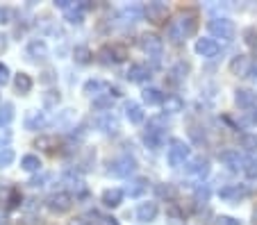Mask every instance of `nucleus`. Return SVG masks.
I'll use <instances>...</instances> for the list:
<instances>
[{
  "mask_svg": "<svg viewBox=\"0 0 257 225\" xmlns=\"http://www.w3.org/2000/svg\"><path fill=\"white\" fill-rule=\"evenodd\" d=\"M198 25H200V16L196 10L180 12L166 28V39L171 44H182L185 39H189V37H194L198 32Z\"/></svg>",
  "mask_w": 257,
  "mask_h": 225,
  "instance_id": "nucleus-1",
  "label": "nucleus"
},
{
  "mask_svg": "<svg viewBox=\"0 0 257 225\" xmlns=\"http://www.w3.org/2000/svg\"><path fill=\"white\" fill-rule=\"evenodd\" d=\"M59 184H62V191H66V193H71V196L75 198V202L87 200L89 198V189H87V184H84V180H82L80 173L66 171L62 177H59Z\"/></svg>",
  "mask_w": 257,
  "mask_h": 225,
  "instance_id": "nucleus-2",
  "label": "nucleus"
},
{
  "mask_svg": "<svg viewBox=\"0 0 257 225\" xmlns=\"http://www.w3.org/2000/svg\"><path fill=\"white\" fill-rule=\"evenodd\" d=\"M207 30L212 39H221V41H232L237 35V28H234V21L228 16H214L207 23Z\"/></svg>",
  "mask_w": 257,
  "mask_h": 225,
  "instance_id": "nucleus-3",
  "label": "nucleus"
},
{
  "mask_svg": "<svg viewBox=\"0 0 257 225\" xmlns=\"http://www.w3.org/2000/svg\"><path fill=\"white\" fill-rule=\"evenodd\" d=\"M191 159V148L187 141L182 139H171L169 141V148H166V162L171 166H182Z\"/></svg>",
  "mask_w": 257,
  "mask_h": 225,
  "instance_id": "nucleus-4",
  "label": "nucleus"
},
{
  "mask_svg": "<svg viewBox=\"0 0 257 225\" xmlns=\"http://www.w3.org/2000/svg\"><path fill=\"white\" fill-rule=\"evenodd\" d=\"M96 59L102 66H112V64H121L127 59V48L123 44H105L96 53Z\"/></svg>",
  "mask_w": 257,
  "mask_h": 225,
  "instance_id": "nucleus-5",
  "label": "nucleus"
},
{
  "mask_svg": "<svg viewBox=\"0 0 257 225\" xmlns=\"http://www.w3.org/2000/svg\"><path fill=\"white\" fill-rule=\"evenodd\" d=\"M135 171H137V159L130 155L114 157V159L107 162V175L112 177H130Z\"/></svg>",
  "mask_w": 257,
  "mask_h": 225,
  "instance_id": "nucleus-6",
  "label": "nucleus"
},
{
  "mask_svg": "<svg viewBox=\"0 0 257 225\" xmlns=\"http://www.w3.org/2000/svg\"><path fill=\"white\" fill-rule=\"evenodd\" d=\"M34 146L39 148V150L48 152V155H66V152H73V148L68 146L66 141H64L62 137H57V134H44V137H39L37 141H34Z\"/></svg>",
  "mask_w": 257,
  "mask_h": 225,
  "instance_id": "nucleus-7",
  "label": "nucleus"
},
{
  "mask_svg": "<svg viewBox=\"0 0 257 225\" xmlns=\"http://www.w3.org/2000/svg\"><path fill=\"white\" fill-rule=\"evenodd\" d=\"M230 73L237 78H257V62L248 55H234L230 62Z\"/></svg>",
  "mask_w": 257,
  "mask_h": 225,
  "instance_id": "nucleus-8",
  "label": "nucleus"
},
{
  "mask_svg": "<svg viewBox=\"0 0 257 225\" xmlns=\"http://www.w3.org/2000/svg\"><path fill=\"white\" fill-rule=\"evenodd\" d=\"M75 205V198L71 196V193H66V191H53L48 198H46V207H48L53 214H66V211H71V207Z\"/></svg>",
  "mask_w": 257,
  "mask_h": 225,
  "instance_id": "nucleus-9",
  "label": "nucleus"
},
{
  "mask_svg": "<svg viewBox=\"0 0 257 225\" xmlns=\"http://www.w3.org/2000/svg\"><path fill=\"white\" fill-rule=\"evenodd\" d=\"M139 48L148 55V59L153 57H162V50H164V41L160 39V35L155 32H144L139 37Z\"/></svg>",
  "mask_w": 257,
  "mask_h": 225,
  "instance_id": "nucleus-10",
  "label": "nucleus"
},
{
  "mask_svg": "<svg viewBox=\"0 0 257 225\" xmlns=\"http://www.w3.org/2000/svg\"><path fill=\"white\" fill-rule=\"evenodd\" d=\"M248 196H250V189L246 184H225L218 189V198L225 202H232V205H239Z\"/></svg>",
  "mask_w": 257,
  "mask_h": 225,
  "instance_id": "nucleus-11",
  "label": "nucleus"
},
{
  "mask_svg": "<svg viewBox=\"0 0 257 225\" xmlns=\"http://www.w3.org/2000/svg\"><path fill=\"white\" fill-rule=\"evenodd\" d=\"M93 162H96V150L93 148H80L73 155V168L75 173H87L93 168Z\"/></svg>",
  "mask_w": 257,
  "mask_h": 225,
  "instance_id": "nucleus-12",
  "label": "nucleus"
},
{
  "mask_svg": "<svg viewBox=\"0 0 257 225\" xmlns=\"http://www.w3.org/2000/svg\"><path fill=\"white\" fill-rule=\"evenodd\" d=\"M144 19L153 25H160L169 19V7L164 3H148L144 5Z\"/></svg>",
  "mask_w": 257,
  "mask_h": 225,
  "instance_id": "nucleus-13",
  "label": "nucleus"
},
{
  "mask_svg": "<svg viewBox=\"0 0 257 225\" xmlns=\"http://www.w3.org/2000/svg\"><path fill=\"white\" fill-rule=\"evenodd\" d=\"M209 171H212V166H209V159L203 155H196L191 157L189 162L185 164V173L187 175H194V177H207Z\"/></svg>",
  "mask_w": 257,
  "mask_h": 225,
  "instance_id": "nucleus-14",
  "label": "nucleus"
},
{
  "mask_svg": "<svg viewBox=\"0 0 257 225\" xmlns=\"http://www.w3.org/2000/svg\"><path fill=\"white\" fill-rule=\"evenodd\" d=\"M93 123H96V127L100 130L102 134H118V130H121V123H118V118L114 116L112 112L98 114Z\"/></svg>",
  "mask_w": 257,
  "mask_h": 225,
  "instance_id": "nucleus-15",
  "label": "nucleus"
},
{
  "mask_svg": "<svg viewBox=\"0 0 257 225\" xmlns=\"http://www.w3.org/2000/svg\"><path fill=\"white\" fill-rule=\"evenodd\" d=\"M218 159H221V164L232 173L243 171V162H246V157H243L239 150H223L221 155H218Z\"/></svg>",
  "mask_w": 257,
  "mask_h": 225,
  "instance_id": "nucleus-16",
  "label": "nucleus"
},
{
  "mask_svg": "<svg viewBox=\"0 0 257 225\" xmlns=\"http://www.w3.org/2000/svg\"><path fill=\"white\" fill-rule=\"evenodd\" d=\"M25 55H28L30 62L39 64V62H44V59L48 57V46H46L44 39H32L28 46H25Z\"/></svg>",
  "mask_w": 257,
  "mask_h": 225,
  "instance_id": "nucleus-17",
  "label": "nucleus"
},
{
  "mask_svg": "<svg viewBox=\"0 0 257 225\" xmlns=\"http://www.w3.org/2000/svg\"><path fill=\"white\" fill-rule=\"evenodd\" d=\"M127 80L135 84H146L148 80L153 78V69L148 64H130V69H127Z\"/></svg>",
  "mask_w": 257,
  "mask_h": 225,
  "instance_id": "nucleus-18",
  "label": "nucleus"
},
{
  "mask_svg": "<svg viewBox=\"0 0 257 225\" xmlns=\"http://www.w3.org/2000/svg\"><path fill=\"white\" fill-rule=\"evenodd\" d=\"M148 189H151V180H148V177L137 175V177H130V182L125 184L123 193H125V196H130V198H141Z\"/></svg>",
  "mask_w": 257,
  "mask_h": 225,
  "instance_id": "nucleus-19",
  "label": "nucleus"
},
{
  "mask_svg": "<svg viewBox=\"0 0 257 225\" xmlns=\"http://www.w3.org/2000/svg\"><path fill=\"white\" fill-rule=\"evenodd\" d=\"M194 48H196V53H198L200 57L212 59V57H216V55H218L221 46H218V41H216V39H212V37H203V39L196 41Z\"/></svg>",
  "mask_w": 257,
  "mask_h": 225,
  "instance_id": "nucleus-20",
  "label": "nucleus"
},
{
  "mask_svg": "<svg viewBox=\"0 0 257 225\" xmlns=\"http://www.w3.org/2000/svg\"><path fill=\"white\" fill-rule=\"evenodd\" d=\"M123 198H125V193H123V189H118V186H109V189H105L100 193V202L107 207V209H116V207H121Z\"/></svg>",
  "mask_w": 257,
  "mask_h": 225,
  "instance_id": "nucleus-21",
  "label": "nucleus"
},
{
  "mask_svg": "<svg viewBox=\"0 0 257 225\" xmlns=\"http://www.w3.org/2000/svg\"><path fill=\"white\" fill-rule=\"evenodd\" d=\"M157 214H160V207H157L155 200L139 202V207H137V218H139V223H153V220L157 218Z\"/></svg>",
  "mask_w": 257,
  "mask_h": 225,
  "instance_id": "nucleus-22",
  "label": "nucleus"
},
{
  "mask_svg": "<svg viewBox=\"0 0 257 225\" xmlns=\"http://www.w3.org/2000/svg\"><path fill=\"white\" fill-rule=\"evenodd\" d=\"M105 91L109 93V82H105V80H98V78L87 80V82H84V87H82V93H84V96H91V98L105 96Z\"/></svg>",
  "mask_w": 257,
  "mask_h": 225,
  "instance_id": "nucleus-23",
  "label": "nucleus"
},
{
  "mask_svg": "<svg viewBox=\"0 0 257 225\" xmlns=\"http://www.w3.org/2000/svg\"><path fill=\"white\" fill-rule=\"evenodd\" d=\"M123 109H125V118L132 123V125H139V123H144L146 112H144V107H141L137 100H125Z\"/></svg>",
  "mask_w": 257,
  "mask_h": 225,
  "instance_id": "nucleus-24",
  "label": "nucleus"
},
{
  "mask_svg": "<svg viewBox=\"0 0 257 225\" xmlns=\"http://www.w3.org/2000/svg\"><path fill=\"white\" fill-rule=\"evenodd\" d=\"M166 143V132H160V130H148L146 127L144 132V146L151 148V150H160Z\"/></svg>",
  "mask_w": 257,
  "mask_h": 225,
  "instance_id": "nucleus-25",
  "label": "nucleus"
},
{
  "mask_svg": "<svg viewBox=\"0 0 257 225\" xmlns=\"http://www.w3.org/2000/svg\"><path fill=\"white\" fill-rule=\"evenodd\" d=\"M48 123L50 121H48V116H46V112H39V109H32V112L25 116V127H28V130H32V132L44 130Z\"/></svg>",
  "mask_w": 257,
  "mask_h": 225,
  "instance_id": "nucleus-26",
  "label": "nucleus"
},
{
  "mask_svg": "<svg viewBox=\"0 0 257 225\" xmlns=\"http://www.w3.org/2000/svg\"><path fill=\"white\" fill-rule=\"evenodd\" d=\"M141 100H144V105H148V107H157V105H164L166 96L162 93V89H157V87H146L144 91H141Z\"/></svg>",
  "mask_w": 257,
  "mask_h": 225,
  "instance_id": "nucleus-27",
  "label": "nucleus"
},
{
  "mask_svg": "<svg viewBox=\"0 0 257 225\" xmlns=\"http://www.w3.org/2000/svg\"><path fill=\"white\" fill-rule=\"evenodd\" d=\"M234 105H237L239 109H255V93L250 91V89H237L234 91Z\"/></svg>",
  "mask_w": 257,
  "mask_h": 225,
  "instance_id": "nucleus-28",
  "label": "nucleus"
},
{
  "mask_svg": "<svg viewBox=\"0 0 257 225\" xmlns=\"http://www.w3.org/2000/svg\"><path fill=\"white\" fill-rule=\"evenodd\" d=\"M162 109H164V116H166V114H180L182 109H185V100L180 98L178 93H171V96H166Z\"/></svg>",
  "mask_w": 257,
  "mask_h": 225,
  "instance_id": "nucleus-29",
  "label": "nucleus"
},
{
  "mask_svg": "<svg viewBox=\"0 0 257 225\" xmlns=\"http://www.w3.org/2000/svg\"><path fill=\"white\" fill-rule=\"evenodd\" d=\"M73 123H75V109H71V107L57 112V116L53 118L55 127H73Z\"/></svg>",
  "mask_w": 257,
  "mask_h": 225,
  "instance_id": "nucleus-30",
  "label": "nucleus"
},
{
  "mask_svg": "<svg viewBox=\"0 0 257 225\" xmlns=\"http://www.w3.org/2000/svg\"><path fill=\"white\" fill-rule=\"evenodd\" d=\"M121 16L127 21V23H137L139 19H144V5H137V3H130L121 10Z\"/></svg>",
  "mask_w": 257,
  "mask_h": 225,
  "instance_id": "nucleus-31",
  "label": "nucleus"
},
{
  "mask_svg": "<svg viewBox=\"0 0 257 225\" xmlns=\"http://www.w3.org/2000/svg\"><path fill=\"white\" fill-rule=\"evenodd\" d=\"M32 84H34L32 78H30L28 73H23V71L14 75V89L21 93V96H28V93L32 91Z\"/></svg>",
  "mask_w": 257,
  "mask_h": 225,
  "instance_id": "nucleus-32",
  "label": "nucleus"
},
{
  "mask_svg": "<svg viewBox=\"0 0 257 225\" xmlns=\"http://www.w3.org/2000/svg\"><path fill=\"white\" fill-rule=\"evenodd\" d=\"M84 14H87V12L82 10V5H80V3H73V7H71V10H66V12H64V19H66L71 25H82Z\"/></svg>",
  "mask_w": 257,
  "mask_h": 225,
  "instance_id": "nucleus-33",
  "label": "nucleus"
},
{
  "mask_svg": "<svg viewBox=\"0 0 257 225\" xmlns=\"http://www.w3.org/2000/svg\"><path fill=\"white\" fill-rule=\"evenodd\" d=\"M73 59H75V64H80V66H87V64L93 62V53L89 46H75L73 48Z\"/></svg>",
  "mask_w": 257,
  "mask_h": 225,
  "instance_id": "nucleus-34",
  "label": "nucleus"
},
{
  "mask_svg": "<svg viewBox=\"0 0 257 225\" xmlns=\"http://www.w3.org/2000/svg\"><path fill=\"white\" fill-rule=\"evenodd\" d=\"M14 103L5 100V103H0V127H10V123L14 121Z\"/></svg>",
  "mask_w": 257,
  "mask_h": 225,
  "instance_id": "nucleus-35",
  "label": "nucleus"
},
{
  "mask_svg": "<svg viewBox=\"0 0 257 225\" xmlns=\"http://www.w3.org/2000/svg\"><path fill=\"white\" fill-rule=\"evenodd\" d=\"M112 107H114V98L112 96H98V98H93V103H91V109L93 112H100V114H107V112H112Z\"/></svg>",
  "mask_w": 257,
  "mask_h": 225,
  "instance_id": "nucleus-36",
  "label": "nucleus"
},
{
  "mask_svg": "<svg viewBox=\"0 0 257 225\" xmlns=\"http://www.w3.org/2000/svg\"><path fill=\"white\" fill-rule=\"evenodd\" d=\"M21 168L28 173H39L41 171V159L37 155H23L21 157Z\"/></svg>",
  "mask_w": 257,
  "mask_h": 225,
  "instance_id": "nucleus-37",
  "label": "nucleus"
},
{
  "mask_svg": "<svg viewBox=\"0 0 257 225\" xmlns=\"http://www.w3.org/2000/svg\"><path fill=\"white\" fill-rule=\"evenodd\" d=\"M239 143H241L243 150H248L250 155H257V132H246L239 137Z\"/></svg>",
  "mask_w": 257,
  "mask_h": 225,
  "instance_id": "nucleus-38",
  "label": "nucleus"
},
{
  "mask_svg": "<svg viewBox=\"0 0 257 225\" xmlns=\"http://www.w3.org/2000/svg\"><path fill=\"white\" fill-rule=\"evenodd\" d=\"M209 196H212V191H209L207 184H196L194 186V202L196 205L205 207V202H209Z\"/></svg>",
  "mask_w": 257,
  "mask_h": 225,
  "instance_id": "nucleus-39",
  "label": "nucleus"
},
{
  "mask_svg": "<svg viewBox=\"0 0 257 225\" xmlns=\"http://www.w3.org/2000/svg\"><path fill=\"white\" fill-rule=\"evenodd\" d=\"M44 107L46 109H57V105H59V100H62V96H59V91L57 89H48V91L44 93Z\"/></svg>",
  "mask_w": 257,
  "mask_h": 225,
  "instance_id": "nucleus-40",
  "label": "nucleus"
},
{
  "mask_svg": "<svg viewBox=\"0 0 257 225\" xmlns=\"http://www.w3.org/2000/svg\"><path fill=\"white\" fill-rule=\"evenodd\" d=\"M243 175L248 180H257V155H248L243 162Z\"/></svg>",
  "mask_w": 257,
  "mask_h": 225,
  "instance_id": "nucleus-41",
  "label": "nucleus"
},
{
  "mask_svg": "<svg viewBox=\"0 0 257 225\" xmlns=\"http://www.w3.org/2000/svg\"><path fill=\"white\" fill-rule=\"evenodd\" d=\"M148 130H160V132H166V127H169V121H166V116L162 114V116H153L148 118Z\"/></svg>",
  "mask_w": 257,
  "mask_h": 225,
  "instance_id": "nucleus-42",
  "label": "nucleus"
},
{
  "mask_svg": "<svg viewBox=\"0 0 257 225\" xmlns=\"http://www.w3.org/2000/svg\"><path fill=\"white\" fill-rule=\"evenodd\" d=\"M50 177H53L50 173H34V175L30 177L28 184L32 186V189H41V186H46V182H48Z\"/></svg>",
  "mask_w": 257,
  "mask_h": 225,
  "instance_id": "nucleus-43",
  "label": "nucleus"
},
{
  "mask_svg": "<svg viewBox=\"0 0 257 225\" xmlns=\"http://www.w3.org/2000/svg\"><path fill=\"white\" fill-rule=\"evenodd\" d=\"M14 159H16V152L12 150V148H3V150H0V168L12 166Z\"/></svg>",
  "mask_w": 257,
  "mask_h": 225,
  "instance_id": "nucleus-44",
  "label": "nucleus"
},
{
  "mask_svg": "<svg viewBox=\"0 0 257 225\" xmlns=\"http://www.w3.org/2000/svg\"><path fill=\"white\" fill-rule=\"evenodd\" d=\"M21 191L16 189V186H12L10 189V196H7V209H16V207L21 205Z\"/></svg>",
  "mask_w": 257,
  "mask_h": 225,
  "instance_id": "nucleus-45",
  "label": "nucleus"
},
{
  "mask_svg": "<svg viewBox=\"0 0 257 225\" xmlns=\"http://www.w3.org/2000/svg\"><path fill=\"white\" fill-rule=\"evenodd\" d=\"M12 139H14V130H12V127H0V150H3V148H10Z\"/></svg>",
  "mask_w": 257,
  "mask_h": 225,
  "instance_id": "nucleus-46",
  "label": "nucleus"
},
{
  "mask_svg": "<svg viewBox=\"0 0 257 225\" xmlns=\"http://www.w3.org/2000/svg\"><path fill=\"white\" fill-rule=\"evenodd\" d=\"M87 134H89V130H87V125H78V127H73V132H71V141H82V139H87Z\"/></svg>",
  "mask_w": 257,
  "mask_h": 225,
  "instance_id": "nucleus-47",
  "label": "nucleus"
},
{
  "mask_svg": "<svg viewBox=\"0 0 257 225\" xmlns=\"http://www.w3.org/2000/svg\"><path fill=\"white\" fill-rule=\"evenodd\" d=\"M12 16H14V10H12V7H0V25L12 23Z\"/></svg>",
  "mask_w": 257,
  "mask_h": 225,
  "instance_id": "nucleus-48",
  "label": "nucleus"
},
{
  "mask_svg": "<svg viewBox=\"0 0 257 225\" xmlns=\"http://www.w3.org/2000/svg\"><path fill=\"white\" fill-rule=\"evenodd\" d=\"M218 225H241V220L234 218V216H221V218H218Z\"/></svg>",
  "mask_w": 257,
  "mask_h": 225,
  "instance_id": "nucleus-49",
  "label": "nucleus"
},
{
  "mask_svg": "<svg viewBox=\"0 0 257 225\" xmlns=\"http://www.w3.org/2000/svg\"><path fill=\"white\" fill-rule=\"evenodd\" d=\"M7 82H10V69L0 62V84H7Z\"/></svg>",
  "mask_w": 257,
  "mask_h": 225,
  "instance_id": "nucleus-50",
  "label": "nucleus"
},
{
  "mask_svg": "<svg viewBox=\"0 0 257 225\" xmlns=\"http://www.w3.org/2000/svg\"><path fill=\"white\" fill-rule=\"evenodd\" d=\"M41 82H46V84H50V82H55V71H50V69H46L44 73H41Z\"/></svg>",
  "mask_w": 257,
  "mask_h": 225,
  "instance_id": "nucleus-51",
  "label": "nucleus"
},
{
  "mask_svg": "<svg viewBox=\"0 0 257 225\" xmlns=\"http://www.w3.org/2000/svg\"><path fill=\"white\" fill-rule=\"evenodd\" d=\"M68 225H91V220L87 216H75L73 220H68Z\"/></svg>",
  "mask_w": 257,
  "mask_h": 225,
  "instance_id": "nucleus-52",
  "label": "nucleus"
},
{
  "mask_svg": "<svg viewBox=\"0 0 257 225\" xmlns=\"http://www.w3.org/2000/svg\"><path fill=\"white\" fill-rule=\"evenodd\" d=\"M243 35H246V44L248 46H257V41H255V30H246V32H243Z\"/></svg>",
  "mask_w": 257,
  "mask_h": 225,
  "instance_id": "nucleus-53",
  "label": "nucleus"
},
{
  "mask_svg": "<svg viewBox=\"0 0 257 225\" xmlns=\"http://www.w3.org/2000/svg\"><path fill=\"white\" fill-rule=\"evenodd\" d=\"M37 223H39V218H37L34 214H28V216L23 218V223H21V225H37Z\"/></svg>",
  "mask_w": 257,
  "mask_h": 225,
  "instance_id": "nucleus-54",
  "label": "nucleus"
},
{
  "mask_svg": "<svg viewBox=\"0 0 257 225\" xmlns=\"http://www.w3.org/2000/svg\"><path fill=\"white\" fill-rule=\"evenodd\" d=\"M102 223L105 225H118V220L114 216H102Z\"/></svg>",
  "mask_w": 257,
  "mask_h": 225,
  "instance_id": "nucleus-55",
  "label": "nucleus"
},
{
  "mask_svg": "<svg viewBox=\"0 0 257 225\" xmlns=\"http://www.w3.org/2000/svg\"><path fill=\"white\" fill-rule=\"evenodd\" d=\"M250 220H252V225H257V205H255V209H252V214H250Z\"/></svg>",
  "mask_w": 257,
  "mask_h": 225,
  "instance_id": "nucleus-56",
  "label": "nucleus"
},
{
  "mask_svg": "<svg viewBox=\"0 0 257 225\" xmlns=\"http://www.w3.org/2000/svg\"><path fill=\"white\" fill-rule=\"evenodd\" d=\"M5 223V214H3V209H0V225Z\"/></svg>",
  "mask_w": 257,
  "mask_h": 225,
  "instance_id": "nucleus-57",
  "label": "nucleus"
}]
</instances>
